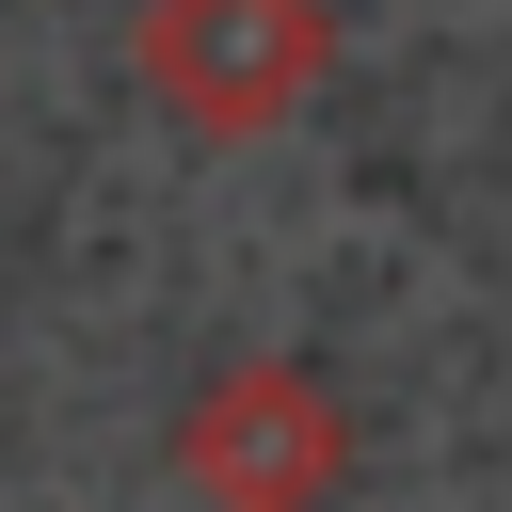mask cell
<instances>
[{
	"label": "cell",
	"instance_id": "obj_2",
	"mask_svg": "<svg viewBox=\"0 0 512 512\" xmlns=\"http://www.w3.org/2000/svg\"><path fill=\"white\" fill-rule=\"evenodd\" d=\"M336 464H352V432H336V400H320L304 368H224V384H192V416H176V480H192L208 512H320Z\"/></svg>",
	"mask_w": 512,
	"mask_h": 512
},
{
	"label": "cell",
	"instance_id": "obj_1",
	"mask_svg": "<svg viewBox=\"0 0 512 512\" xmlns=\"http://www.w3.org/2000/svg\"><path fill=\"white\" fill-rule=\"evenodd\" d=\"M336 64L320 0H144L128 16V80L192 128V144H272Z\"/></svg>",
	"mask_w": 512,
	"mask_h": 512
}]
</instances>
